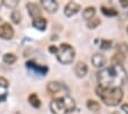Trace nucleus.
<instances>
[{
  "instance_id": "1",
  "label": "nucleus",
  "mask_w": 128,
  "mask_h": 114,
  "mask_svg": "<svg viewBox=\"0 0 128 114\" xmlns=\"http://www.w3.org/2000/svg\"><path fill=\"white\" fill-rule=\"evenodd\" d=\"M127 79V71L120 65L104 67L97 73L98 85L103 88H121L126 84Z\"/></svg>"
},
{
  "instance_id": "2",
  "label": "nucleus",
  "mask_w": 128,
  "mask_h": 114,
  "mask_svg": "<svg viewBox=\"0 0 128 114\" xmlns=\"http://www.w3.org/2000/svg\"><path fill=\"white\" fill-rule=\"evenodd\" d=\"M96 93L102 101L108 106H117L124 98V91L121 88H103L97 87Z\"/></svg>"
},
{
  "instance_id": "3",
  "label": "nucleus",
  "mask_w": 128,
  "mask_h": 114,
  "mask_svg": "<svg viewBox=\"0 0 128 114\" xmlns=\"http://www.w3.org/2000/svg\"><path fill=\"white\" fill-rule=\"evenodd\" d=\"M49 107L54 114H66L74 111L76 101L71 96L64 95L62 97L55 98L54 100H52Z\"/></svg>"
},
{
  "instance_id": "4",
  "label": "nucleus",
  "mask_w": 128,
  "mask_h": 114,
  "mask_svg": "<svg viewBox=\"0 0 128 114\" xmlns=\"http://www.w3.org/2000/svg\"><path fill=\"white\" fill-rule=\"evenodd\" d=\"M56 58L62 65H70L73 62V60L76 58V51L70 44L62 43L58 46Z\"/></svg>"
},
{
  "instance_id": "5",
  "label": "nucleus",
  "mask_w": 128,
  "mask_h": 114,
  "mask_svg": "<svg viewBox=\"0 0 128 114\" xmlns=\"http://www.w3.org/2000/svg\"><path fill=\"white\" fill-rule=\"evenodd\" d=\"M14 37V29L9 23H2L0 25V38L9 41Z\"/></svg>"
},
{
  "instance_id": "6",
  "label": "nucleus",
  "mask_w": 128,
  "mask_h": 114,
  "mask_svg": "<svg viewBox=\"0 0 128 114\" xmlns=\"http://www.w3.org/2000/svg\"><path fill=\"white\" fill-rule=\"evenodd\" d=\"M79 11H80V5L74 3V1H70V3H68L66 5H65V7H64V14H65V16H68V17H71V16H73V15H76Z\"/></svg>"
},
{
  "instance_id": "7",
  "label": "nucleus",
  "mask_w": 128,
  "mask_h": 114,
  "mask_svg": "<svg viewBox=\"0 0 128 114\" xmlns=\"http://www.w3.org/2000/svg\"><path fill=\"white\" fill-rule=\"evenodd\" d=\"M25 65H26L28 68H30V69H32V70H34L36 73L39 74V75H45V74H47V71H48L47 66H40V65H38V63H36L33 60L28 61Z\"/></svg>"
},
{
  "instance_id": "8",
  "label": "nucleus",
  "mask_w": 128,
  "mask_h": 114,
  "mask_svg": "<svg viewBox=\"0 0 128 114\" xmlns=\"http://www.w3.org/2000/svg\"><path fill=\"white\" fill-rule=\"evenodd\" d=\"M92 63L96 68H104V66L106 65V58L102 53H95L92 57Z\"/></svg>"
},
{
  "instance_id": "9",
  "label": "nucleus",
  "mask_w": 128,
  "mask_h": 114,
  "mask_svg": "<svg viewBox=\"0 0 128 114\" xmlns=\"http://www.w3.org/2000/svg\"><path fill=\"white\" fill-rule=\"evenodd\" d=\"M26 9H28V12H29V15L33 20L41 16V11H40L39 6H38L37 4H34V3L26 4Z\"/></svg>"
},
{
  "instance_id": "10",
  "label": "nucleus",
  "mask_w": 128,
  "mask_h": 114,
  "mask_svg": "<svg viewBox=\"0 0 128 114\" xmlns=\"http://www.w3.org/2000/svg\"><path fill=\"white\" fill-rule=\"evenodd\" d=\"M41 6L48 13H55L58 9V3L55 0H41Z\"/></svg>"
},
{
  "instance_id": "11",
  "label": "nucleus",
  "mask_w": 128,
  "mask_h": 114,
  "mask_svg": "<svg viewBox=\"0 0 128 114\" xmlns=\"http://www.w3.org/2000/svg\"><path fill=\"white\" fill-rule=\"evenodd\" d=\"M74 73L80 79H81V77H85L88 73V66L86 65L85 62H82V61H79V62H77V65H76V67H74Z\"/></svg>"
},
{
  "instance_id": "12",
  "label": "nucleus",
  "mask_w": 128,
  "mask_h": 114,
  "mask_svg": "<svg viewBox=\"0 0 128 114\" xmlns=\"http://www.w3.org/2000/svg\"><path fill=\"white\" fill-rule=\"evenodd\" d=\"M32 25H33V28H36V29L42 31V30H45L46 27H47V20L41 16L37 17V19H34L32 21Z\"/></svg>"
},
{
  "instance_id": "13",
  "label": "nucleus",
  "mask_w": 128,
  "mask_h": 114,
  "mask_svg": "<svg viewBox=\"0 0 128 114\" xmlns=\"http://www.w3.org/2000/svg\"><path fill=\"white\" fill-rule=\"evenodd\" d=\"M61 89H62V85H61V83L60 82H56V81H52V82H49L47 84V91L49 93H57V92H60L61 91Z\"/></svg>"
},
{
  "instance_id": "14",
  "label": "nucleus",
  "mask_w": 128,
  "mask_h": 114,
  "mask_svg": "<svg viewBox=\"0 0 128 114\" xmlns=\"http://www.w3.org/2000/svg\"><path fill=\"white\" fill-rule=\"evenodd\" d=\"M95 14H96V8L94 6H89V7H86L82 11V17L85 20H87V21H89V20L94 19Z\"/></svg>"
},
{
  "instance_id": "15",
  "label": "nucleus",
  "mask_w": 128,
  "mask_h": 114,
  "mask_svg": "<svg viewBox=\"0 0 128 114\" xmlns=\"http://www.w3.org/2000/svg\"><path fill=\"white\" fill-rule=\"evenodd\" d=\"M28 100H29L30 105L33 106L34 108H39L40 106H41V101H40L37 93H31V95L28 97Z\"/></svg>"
},
{
  "instance_id": "16",
  "label": "nucleus",
  "mask_w": 128,
  "mask_h": 114,
  "mask_svg": "<svg viewBox=\"0 0 128 114\" xmlns=\"http://www.w3.org/2000/svg\"><path fill=\"white\" fill-rule=\"evenodd\" d=\"M87 108L92 112H98L101 109V105L98 101L89 99V100H87Z\"/></svg>"
},
{
  "instance_id": "17",
  "label": "nucleus",
  "mask_w": 128,
  "mask_h": 114,
  "mask_svg": "<svg viewBox=\"0 0 128 114\" xmlns=\"http://www.w3.org/2000/svg\"><path fill=\"white\" fill-rule=\"evenodd\" d=\"M2 60H4V62L7 63V65H13V63L16 62L17 57L14 53H5L2 57Z\"/></svg>"
},
{
  "instance_id": "18",
  "label": "nucleus",
  "mask_w": 128,
  "mask_h": 114,
  "mask_svg": "<svg viewBox=\"0 0 128 114\" xmlns=\"http://www.w3.org/2000/svg\"><path fill=\"white\" fill-rule=\"evenodd\" d=\"M10 19H12V21L15 23V24H18L20 22H21V20H22V14H21V12L20 11H13L12 12V14H10Z\"/></svg>"
},
{
  "instance_id": "19",
  "label": "nucleus",
  "mask_w": 128,
  "mask_h": 114,
  "mask_svg": "<svg viewBox=\"0 0 128 114\" xmlns=\"http://www.w3.org/2000/svg\"><path fill=\"white\" fill-rule=\"evenodd\" d=\"M100 24H101V20H100L98 17H94V19L87 21V28L88 29H96Z\"/></svg>"
},
{
  "instance_id": "20",
  "label": "nucleus",
  "mask_w": 128,
  "mask_h": 114,
  "mask_svg": "<svg viewBox=\"0 0 128 114\" xmlns=\"http://www.w3.org/2000/svg\"><path fill=\"white\" fill-rule=\"evenodd\" d=\"M101 9H102V13L104 15H106V16H116V15H118V12L114 8H108L105 6H102Z\"/></svg>"
},
{
  "instance_id": "21",
  "label": "nucleus",
  "mask_w": 128,
  "mask_h": 114,
  "mask_svg": "<svg viewBox=\"0 0 128 114\" xmlns=\"http://www.w3.org/2000/svg\"><path fill=\"white\" fill-rule=\"evenodd\" d=\"M117 52H119V53H121V54H124V55L127 57V54H128V45L126 43H120L119 45L117 46Z\"/></svg>"
},
{
  "instance_id": "22",
  "label": "nucleus",
  "mask_w": 128,
  "mask_h": 114,
  "mask_svg": "<svg viewBox=\"0 0 128 114\" xmlns=\"http://www.w3.org/2000/svg\"><path fill=\"white\" fill-rule=\"evenodd\" d=\"M4 5H5L6 7H8V8L15 9L16 7H17V5H18V1H16V0H5V1H4Z\"/></svg>"
},
{
  "instance_id": "23",
  "label": "nucleus",
  "mask_w": 128,
  "mask_h": 114,
  "mask_svg": "<svg viewBox=\"0 0 128 114\" xmlns=\"http://www.w3.org/2000/svg\"><path fill=\"white\" fill-rule=\"evenodd\" d=\"M112 46V42L109 39H102L101 41V49L102 50H109Z\"/></svg>"
},
{
  "instance_id": "24",
  "label": "nucleus",
  "mask_w": 128,
  "mask_h": 114,
  "mask_svg": "<svg viewBox=\"0 0 128 114\" xmlns=\"http://www.w3.org/2000/svg\"><path fill=\"white\" fill-rule=\"evenodd\" d=\"M8 85H9V83H8L7 79H5V77H2V76H0V88H8Z\"/></svg>"
},
{
  "instance_id": "25",
  "label": "nucleus",
  "mask_w": 128,
  "mask_h": 114,
  "mask_svg": "<svg viewBox=\"0 0 128 114\" xmlns=\"http://www.w3.org/2000/svg\"><path fill=\"white\" fill-rule=\"evenodd\" d=\"M57 50H58L57 46H54V45H50V46H49V52L53 53V54H56V53H57Z\"/></svg>"
},
{
  "instance_id": "26",
  "label": "nucleus",
  "mask_w": 128,
  "mask_h": 114,
  "mask_svg": "<svg viewBox=\"0 0 128 114\" xmlns=\"http://www.w3.org/2000/svg\"><path fill=\"white\" fill-rule=\"evenodd\" d=\"M121 109H122V112H125L126 114H128V103H125L121 105Z\"/></svg>"
},
{
  "instance_id": "27",
  "label": "nucleus",
  "mask_w": 128,
  "mask_h": 114,
  "mask_svg": "<svg viewBox=\"0 0 128 114\" xmlns=\"http://www.w3.org/2000/svg\"><path fill=\"white\" fill-rule=\"evenodd\" d=\"M120 5L122 6V7H128V0H121Z\"/></svg>"
},
{
  "instance_id": "28",
  "label": "nucleus",
  "mask_w": 128,
  "mask_h": 114,
  "mask_svg": "<svg viewBox=\"0 0 128 114\" xmlns=\"http://www.w3.org/2000/svg\"><path fill=\"white\" fill-rule=\"evenodd\" d=\"M6 97H7V95H6V93H4L2 96H0V103H1V101H4L6 99Z\"/></svg>"
},
{
  "instance_id": "29",
  "label": "nucleus",
  "mask_w": 128,
  "mask_h": 114,
  "mask_svg": "<svg viewBox=\"0 0 128 114\" xmlns=\"http://www.w3.org/2000/svg\"><path fill=\"white\" fill-rule=\"evenodd\" d=\"M112 114H120V113H119V112H113Z\"/></svg>"
},
{
  "instance_id": "30",
  "label": "nucleus",
  "mask_w": 128,
  "mask_h": 114,
  "mask_svg": "<svg viewBox=\"0 0 128 114\" xmlns=\"http://www.w3.org/2000/svg\"><path fill=\"white\" fill-rule=\"evenodd\" d=\"M1 5H4V1H0V6Z\"/></svg>"
},
{
  "instance_id": "31",
  "label": "nucleus",
  "mask_w": 128,
  "mask_h": 114,
  "mask_svg": "<svg viewBox=\"0 0 128 114\" xmlns=\"http://www.w3.org/2000/svg\"><path fill=\"white\" fill-rule=\"evenodd\" d=\"M127 33H128V27H127Z\"/></svg>"
}]
</instances>
